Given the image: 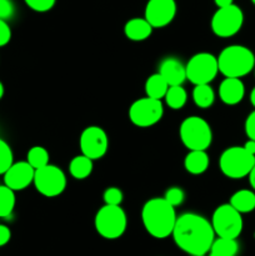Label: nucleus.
Listing matches in <instances>:
<instances>
[{
	"instance_id": "obj_23",
	"label": "nucleus",
	"mask_w": 255,
	"mask_h": 256,
	"mask_svg": "<svg viewBox=\"0 0 255 256\" xmlns=\"http://www.w3.org/2000/svg\"><path fill=\"white\" fill-rule=\"evenodd\" d=\"M192 100L195 105L202 109H208L215 102V92L209 84L195 85L192 90Z\"/></svg>"
},
{
	"instance_id": "obj_39",
	"label": "nucleus",
	"mask_w": 255,
	"mask_h": 256,
	"mask_svg": "<svg viewBox=\"0 0 255 256\" xmlns=\"http://www.w3.org/2000/svg\"><path fill=\"white\" fill-rule=\"evenodd\" d=\"M2 95H4V85H2V82H0V99L2 98Z\"/></svg>"
},
{
	"instance_id": "obj_5",
	"label": "nucleus",
	"mask_w": 255,
	"mask_h": 256,
	"mask_svg": "<svg viewBox=\"0 0 255 256\" xmlns=\"http://www.w3.org/2000/svg\"><path fill=\"white\" fill-rule=\"evenodd\" d=\"M179 135L182 142L189 150H206L212 142V128L200 116H189L182 120Z\"/></svg>"
},
{
	"instance_id": "obj_11",
	"label": "nucleus",
	"mask_w": 255,
	"mask_h": 256,
	"mask_svg": "<svg viewBox=\"0 0 255 256\" xmlns=\"http://www.w3.org/2000/svg\"><path fill=\"white\" fill-rule=\"evenodd\" d=\"M164 115L162 100L152 98H142L132 102L129 108V119L135 126L150 128L158 124Z\"/></svg>"
},
{
	"instance_id": "obj_40",
	"label": "nucleus",
	"mask_w": 255,
	"mask_h": 256,
	"mask_svg": "<svg viewBox=\"0 0 255 256\" xmlns=\"http://www.w3.org/2000/svg\"><path fill=\"white\" fill-rule=\"evenodd\" d=\"M252 4H254V5H255V0H252Z\"/></svg>"
},
{
	"instance_id": "obj_8",
	"label": "nucleus",
	"mask_w": 255,
	"mask_h": 256,
	"mask_svg": "<svg viewBox=\"0 0 255 256\" xmlns=\"http://www.w3.org/2000/svg\"><path fill=\"white\" fill-rule=\"evenodd\" d=\"M186 79L194 85L210 84L219 72L218 58L210 52H198L192 55L185 65Z\"/></svg>"
},
{
	"instance_id": "obj_17",
	"label": "nucleus",
	"mask_w": 255,
	"mask_h": 256,
	"mask_svg": "<svg viewBox=\"0 0 255 256\" xmlns=\"http://www.w3.org/2000/svg\"><path fill=\"white\" fill-rule=\"evenodd\" d=\"M152 29L145 18H132L124 25V34L132 42H144L150 38Z\"/></svg>"
},
{
	"instance_id": "obj_25",
	"label": "nucleus",
	"mask_w": 255,
	"mask_h": 256,
	"mask_svg": "<svg viewBox=\"0 0 255 256\" xmlns=\"http://www.w3.org/2000/svg\"><path fill=\"white\" fill-rule=\"evenodd\" d=\"M15 192L6 185H0V218L12 215L15 208Z\"/></svg>"
},
{
	"instance_id": "obj_1",
	"label": "nucleus",
	"mask_w": 255,
	"mask_h": 256,
	"mask_svg": "<svg viewBox=\"0 0 255 256\" xmlns=\"http://www.w3.org/2000/svg\"><path fill=\"white\" fill-rule=\"evenodd\" d=\"M172 236L180 250L192 256H202L209 252L215 232L204 216L185 212L178 216Z\"/></svg>"
},
{
	"instance_id": "obj_21",
	"label": "nucleus",
	"mask_w": 255,
	"mask_h": 256,
	"mask_svg": "<svg viewBox=\"0 0 255 256\" xmlns=\"http://www.w3.org/2000/svg\"><path fill=\"white\" fill-rule=\"evenodd\" d=\"M239 252V244L236 239L218 238L212 242L208 256H236Z\"/></svg>"
},
{
	"instance_id": "obj_9",
	"label": "nucleus",
	"mask_w": 255,
	"mask_h": 256,
	"mask_svg": "<svg viewBox=\"0 0 255 256\" xmlns=\"http://www.w3.org/2000/svg\"><path fill=\"white\" fill-rule=\"evenodd\" d=\"M244 24V12L238 5L219 8L212 18V30L219 38H232Z\"/></svg>"
},
{
	"instance_id": "obj_41",
	"label": "nucleus",
	"mask_w": 255,
	"mask_h": 256,
	"mask_svg": "<svg viewBox=\"0 0 255 256\" xmlns=\"http://www.w3.org/2000/svg\"><path fill=\"white\" fill-rule=\"evenodd\" d=\"M202 256H208V255H202Z\"/></svg>"
},
{
	"instance_id": "obj_29",
	"label": "nucleus",
	"mask_w": 255,
	"mask_h": 256,
	"mask_svg": "<svg viewBox=\"0 0 255 256\" xmlns=\"http://www.w3.org/2000/svg\"><path fill=\"white\" fill-rule=\"evenodd\" d=\"M124 199L122 190L116 186H110L102 194V200L106 205H120Z\"/></svg>"
},
{
	"instance_id": "obj_30",
	"label": "nucleus",
	"mask_w": 255,
	"mask_h": 256,
	"mask_svg": "<svg viewBox=\"0 0 255 256\" xmlns=\"http://www.w3.org/2000/svg\"><path fill=\"white\" fill-rule=\"evenodd\" d=\"M25 4L38 12H46L54 8L56 0H24Z\"/></svg>"
},
{
	"instance_id": "obj_4",
	"label": "nucleus",
	"mask_w": 255,
	"mask_h": 256,
	"mask_svg": "<svg viewBox=\"0 0 255 256\" xmlns=\"http://www.w3.org/2000/svg\"><path fill=\"white\" fill-rule=\"evenodd\" d=\"M94 225L98 234L104 239H119L128 228V216L120 205L105 204L98 210Z\"/></svg>"
},
{
	"instance_id": "obj_19",
	"label": "nucleus",
	"mask_w": 255,
	"mask_h": 256,
	"mask_svg": "<svg viewBox=\"0 0 255 256\" xmlns=\"http://www.w3.org/2000/svg\"><path fill=\"white\" fill-rule=\"evenodd\" d=\"M229 204L240 214H248L255 210V192L252 190L242 189L234 192L230 198Z\"/></svg>"
},
{
	"instance_id": "obj_33",
	"label": "nucleus",
	"mask_w": 255,
	"mask_h": 256,
	"mask_svg": "<svg viewBox=\"0 0 255 256\" xmlns=\"http://www.w3.org/2000/svg\"><path fill=\"white\" fill-rule=\"evenodd\" d=\"M245 132L249 139L255 140V110L250 112L245 120Z\"/></svg>"
},
{
	"instance_id": "obj_35",
	"label": "nucleus",
	"mask_w": 255,
	"mask_h": 256,
	"mask_svg": "<svg viewBox=\"0 0 255 256\" xmlns=\"http://www.w3.org/2000/svg\"><path fill=\"white\" fill-rule=\"evenodd\" d=\"M244 148L248 152H250L252 155H255V140H252V139L248 140V142L244 144Z\"/></svg>"
},
{
	"instance_id": "obj_12",
	"label": "nucleus",
	"mask_w": 255,
	"mask_h": 256,
	"mask_svg": "<svg viewBox=\"0 0 255 256\" xmlns=\"http://www.w3.org/2000/svg\"><path fill=\"white\" fill-rule=\"evenodd\" d=\"M82 154L92 160L102 159L109 149V138L100 126H88L82 130L79 140Z\"/></svg>"
},
{
	"instance_id": "obj_37",
	"label": "nucleus",
	"mask_w": 255,
	"mask_h": 256,
	"mask_svg": "<svg viewBox=\"0 0 255 256\" xmlns=\"http://www.w3.org/2000/svg\"><path fill=\"white\" fill-rule=\"evenodd\" d=\"M248 178H249V182H250V186L252 188V190L255 192V165L252 166V169L250 170L249 175H248Z\"/></svg>"
},
{
	"instance_id": "obj_24",
	"label": "nucleus",
	"mask_w": 255,
	"mask_h": 256,
	"mask_svg": "<svg viewBox=\"0 0 255 256\" xmlns=\"http://www.w3.org/2000/svg\"><path fill=\"white\" fill-rule=\"evenodd\" d=\"M164 99L170 109L179 110L184 108V105L186 104L188 92L182 85H174V86H169Z\"/></svg>"
},
{
	"instance_id": "obj_28",
	"label": "nucleus",
	"mask_w": 255,
	"mask_h": 256,
	"mask_svg": "<svg viewBox=\"0 0 255 256\" xmlns=\"http://www.w3.org/2000/svg\"><path fill=\"white\" fill-rule=\"evenodd\" d=\"M164 199L166 200V202H169L170 205H172L174 208H176V206H179V205H182V202H184L185 192H184V190L182 189V188L172 186V188H170V189H168L166 192H165Z\"/></svg>"
},
{
	"instance_id": "obj_34",
	"label": "nucleus",
	"mask_w": 255,
	"mask_h": 256,
	"mask_svg": "<svg viewBox=\"0 0 255 256\" xmlns=\"http://www.w3.org/2000/svg\"><path fill=\"white\" fill-rule=\"evenodd\" d=\"M10 238H12V232L9 228L5 225H0V248L6 245L10 242Z\"/></svg>"
},
{
	"instance_id": "obj_10",
	"label": "nucleus",
	"mask_w": 255,
	"mask_h": 256,
	"mask_svg": "<svg viewBox=\"0 0 255 256\" xmlns=\"http://www.w3.org/2000/svg\"><path fill=\"white\" fill-rule=\"evenodd\" d=\"M34 185L42 196H59L66 188V176L59 166L48 164L35 170Z\"/></svg>"
},
{
	"instance_id": "obj_38",
	"label": "nucleus",
	"mask_w": 255,
	"mask_h": 256,
	"mask_svg": "<svg viewBox=\"0 0 255 256\" xmlns=\"http://www.w3.org/2000/svg\"><path fill=\"white\" fill-rule=\"evenodd\" d=\"M250 102H252V106L255 108V86L254 89L252 90V92H250Z\"/></svg>"
},
{
	"instance_id": "obj_22",
	"label": "nucleus",
	"mask_w": 255,
	"mask_h": 256,
	"mask_svg": "<svg viewBox=\"0 0 255 256\" xmlns=\"http://www.w3.org/2000/svg\"><path fill=\"white\" fill-rule=\"evenodd\" d=\"M168 89H169V85H168V82H165V79L159 72L150 75L148 78L146 82H145L146 96L152 98V99L162 100L165 96V94H166Z\"/></svg>"
},
{
	"instance_id": "obj_3",
	"label": "nucleus",
	"mask_w": 255,
	"mask_h": 256,
	"mask_svg": "<svg viewBox=\"0 0 255 256\" xmlns=\"http://www.w3.org/2000/svg\"><path fill=\"white\" fill-rule=\"evenodd\" d=\"M218 68L225 78H242L255 68V55L244 45H229L220 52Z\"/></svg>"
},
{
	"instance_id": "obj_36",
	"label": "nucleus",
	"mask_w": 255,
	"mask_h": 256,
	"mask_svg": "<svg viewBox=\"0 0 255 256\" xmlns=\"http://www.w3.org/2000/svg\"><path fill=\"white\" fill-rule=\"evenodd\" d=\"M214 2L218 8H225L234 4V0H214Z\"/></svg>"
},
{
	"instance_id": "obj_7",
	"label": "nucleus",
	"mask_w": 255,
	"mask_h": 256,
	"mask_svg": "<svg viewBox=\"0 0 255 256\" xmlns=\"http://www.w3.org/2000/svg\"><path fill=\"white\" fill-rule=\"evenodd\" d=\"M210 222L215 235L226 239H238L244 226L242 214L230 204L219 205L212 212Z\"/></svg>"
},
{
	"instance_id": "obj_13",
	"label": "nucleus",
	"mask_w": 255,
	"mask_h": 256,
	"mask_svg": "<svg viewBox=\"0 0 255 256\" xmlns=\"http://www.w3.org/2000/svg\"><path fill=\"white\" fill-rule=\"evenodd\" d=\"M176 12L175 0H148L144 18L154 29H160L174 20Z\"/></svg>"
},
{
	"instance_id": "obj_14",
	"label": "nucleus",
	"mask_w": 255,
	"mask_h": 256,
	"mask_svg": "<svg viewBox=\"0 0 255 256\" xmlns=\"http://www.w3.org/2000/svg\"><path fill=\"white\" fill-rule=\"evenodd\" d=\"M34 175L35 169L28 162H12L4 174V185L14 192H20L34 182Z\"/></svg>"
},
{
	"instance_id": "obj_32",
	"label": "nucleus",
	"mask_w": 255,
	"mask_h": 256,
	"mask_svg": "<svg viewBox=\"0 0 255 256\" xmlns=\"http://www.w3.org/2000/svg\"><path fill=\"white\" fill-rule=\"evenodd\" d=\"M14 14V5L10 0H0V19L6 20Z\"/></svg>"
},
{
	"instance_id": "obj_2",
	"label": "nucleus",
	"mask_w": 255,
	"mask_h": 256,
	"mask_svg": "<svg viewBox=\"0 0 255 256\" xmlns=\"http://www.w3.org/2000/svg\"><path fill=\"white\" fill-rule=\"evenodd\" d=\"M175 208L164 198H152L148 200L142 209V222L145 230L155 239L172 236L176 222Z\"/></svg>"
},
{
	"instance_id": "obj_16",
	"label": "nucleus",
	"mask_w": 255,
	"mask_h": 256,
	"mask_svg": "<svg viewBox=\"0 0 255 256\" xmlns=\"http://www.w3.org/2000/svg\"><path fill=\"white\" fill-rule=\"evenodd\" d=\"M159 74L164 78L169 86L182 85L186 80L185 65L176 58H166L162 60L159 66Z\"/></svg>"
},
{
	"instance_id": "obj_42",
	"label": "nucleus",
	"mask_w": 255,
	"mask_h": 256,
	"mask_svg": "<svg viewBox=\"0 0 255 256\" xmlns=\"http://www.w3.org/2000/svg\"><path fill=\"white\" fill-rule=\"evenodd\" d=\"M254 70H255V68H254Z\"/></svg>"
},
{
	"instance_id": "obj_31",
	"label": "nucleus",
	"mask_w": 255,
	"mask_h": 256,
	"mask_svg": "<svg viewBox=\"0 0 255 256\" xmlns=\"http://www.w3.org/2000/svg\"><path fill=\"white\" fill-rule=\"evenodd\" d=\"M12 39V30L5 20L0 19V48L5 46Z\"/></svg>"
},
{
	"instance_id": "obj_20",
	"label": "nucleus",
	"mask_w": 255,
	"mask_h": 256,
	"mask_svg": "<svg viewBox=\"0 0 255 256\" xmlns=\"http://www.w3.org/2000/svg\"><path fill=\"white\" fill-rule=\"evenodd\" d=\"M92 162L90 158L85 156V155H78V156L72 158V162L69 164V172L74 179L76 180H84L89 178L92 172Z\"/></svg>"
},
{
	"instance_id": "obj_26",
	"label": "nucleus",
	"mask_w": 255,
	"mask_h": 256,
	"mask_svg": "<svg viewBox=\"0 0 255 256\" xmlns=\"http://www.w3.org/2000/svg\"><path fill=\"white\" fill-rule=\"evenodd\" d=\"M26 162L34 168L35 170L49 164V152L42 146H32L28 152Z\"/></svg>"
},
{
	"instance_id": "obj_18",
	"label": "nucleus",
	"mask_w": 255,
	"mask_h": 256,
	"mask_svg": "<svg viewBox=\"0 0 255 256\" xmlns=\"http://www.w3.org/2000/svg\"><path fill=\"white\" fill-rule=\"evenodd\" d=\"M209 164L210 160L206 150H190L184 159L185 170L192 175L204 174L209 168Z\"/></svg>"
},
{
	"instance_id": "obj_27",
	"label": "nucleus",
	"mask_w": 255,
	"mask_h": 256,
	"mask_svg": "<svg viewBox=\"0 0 255 256\" xmlns=\"http://www.w3.org/2000/svg\"><path fill=\"white\" fill-rule=\"evenodd\" d=\"M12 152L6 142L0 139V175H4L5 172L12 165Z\"/></svg>"
},
{
	"instance_id": "obj_6",
	"label": "nucleus",
	"mask_w": 255,
	"mask_h": 256,
	"mask_svg": "<svg viewBox=\"0 0 255 256\" xmlns=\"http://www.w3.org/2000/svg\"><path fill=\"white\" fill-rule=\"evenodd\" d=\"M254 165L255 155L248 152L244 146L228 148L219 159L220 170L229 179H242L248 176Z\"/></svg>"
},
{
	"instance_id": "obj_15",
	"label": "nucleus",
	"mask_w": 255,
	"mask_h": 256,
	"mask_svg": "<svg viewBox=\"0 0 255 256\" xmlns=\"http://www.w3.org/2000/svg\"><path fill=\"white\" fill-rule=\"evenodd\" d=\"M245 86L239 78H225L219 85V98L224 104L236 105L244 99Z\"/></svg>"
}]
</instances>
